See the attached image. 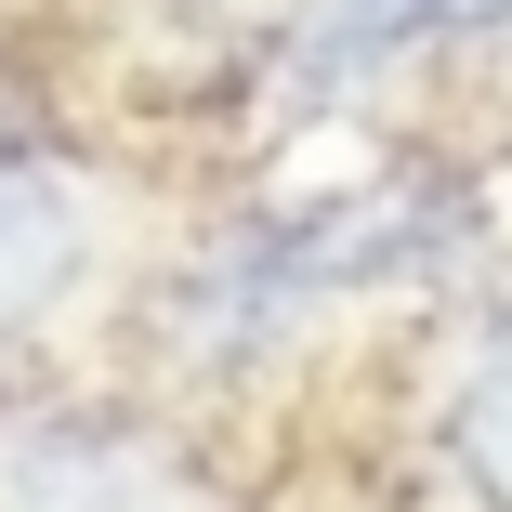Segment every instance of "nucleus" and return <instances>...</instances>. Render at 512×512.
<instances>
[{
	"label": "nucleus",
	"mask_w": 512,
	"mask_h": 512,
	"mask_svg": "<svg viewBox=\"0 0 512 512\" xmlns=\"http://www.w3.org/2000/svg\"><path fill=\"white\" fill-rule=\"evenodd\" d=\"M0 512H224L211 473L106 407H27L0 421Z\"/></svg>",
	"instance_id": "1"
},
{
	"label": "nucleus",
	"mask_w": 512,
	"mask_h": 512,
	"mask_svg": "<svg viewBox=\"0 0 512 512\" xmlns=\"http://www.w3.org/2000/svg\"><path fill=\"white\" fill-rule=\"evenodd\" d=\"M473 27H512V0H316L289 40V106H342L355 79L434 53V40H473Z\"/></svg>",
	"instance_id": "2"
},
{
	"label": "nucleus",
	"mask_w": 512,
	"mask_h": 512,
	"mask_svg": "<svg viewBox=\"0 0 512 512\" xmlns=\"http://www.w3.org/2000/svg\"><path fill=\"white\" fill-rule=\"evenodd\" d=\"M92 263V211L40 145H0V342H27Z\"/></svg>",
	"instance_id": "3"
},
{
	"label": "nucleus",
	"mask_w": 512,
	"mask_h": 512,
	"mask_svg": "<svg viewBox=\"0 0 512 512\" xmlns=\"http://www.w3.org/2000/svg\"><path fill=\"white\" fill-rule=\"evenodd\" d=\"M447 473L473 512H512V316L473 342V368L447 381Z\"/></svg>",
	"instance_id": "4"
}]
</instances>
